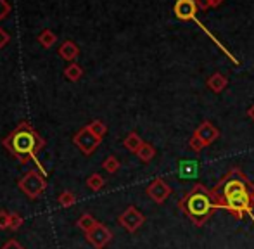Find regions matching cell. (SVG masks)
Here are the masks:
<instances>
[{
    "label": "cell",
    "instance_id": "obj_24",
    "mask_svg": "<svg viewBox=\"0 0 254 249\" xmlns=\"http://www.w3.org/2000/svg\"><path fill=\"white\" fill-rule=\"evenodd\" d=\"M9 220H10L9 213H7V211H0V230L9 229Z\"/></svg>",
    "mask_w": 254,
    "mask_h": 249
},
{
    "label": "cell",
    "instance_id": "obj_27",
    "mask_svg": "<svg viewBox=\"0 0 254 249\" xmlns=\"http://www.w3.org/2000/svg\"><path fill=\"white\" fill-rule=\"evenodd\" d=\"M195 3L201 10H207L211 7V0H195Z\"/></svg>",
    "mask_w": 254,
    "mask_h": 249
},
{
    "label": "cell",
    "instance_id": "obj_17",
    "mask_svg": "<svg viewBox=\"0 0 254 249\" xmlns=\"http://www.w3.org/2000/svg\"><path fill=\"white\" fill-rule=\"evenodd\" d=\"M88 126V130L92 131V133H95L99 138H104V135L107 133V124L101 122V120H94L90 124H87Z\"/></svg>",
    "mask_w": 254,
    "mask_h": 249
},
{
    "label": "cell",
    "instance_id": "obj_16",
    "mask_svg": "<svg viewBox=\"0 0 254 249\" xmlns=\"http://www.w3.org/2000/svg\"><path fill=\"white\" fill-rule=\"evenodd\" d=\"M137 156H138V159H140V161L149 163V161H152L154 156H156V149H154V145L147 144V142H144V145L138 149Z\"/></svg>",
    "mask_w": 254,
    "mask_h": 249
},
{
    "label": "cell",
    "instance_id": "obj_3",
    "mask_svg": "<svg viewBox=\"0 0 254 249\" xmlns=\"http://www.w3.org/2000/svg\"><path fill=\"white\" fill-rule=\"evenodd\" d=\"M47 175L40 172V170H31L28 172L23 179L17 182V187L21 188V192L28 195L30 199H37L44 194V190L47 188Z\"/></svg>",
    "mask_w": 254,
    "mask_h": 249
},
{
    "label": "cell",
    "instance_id": "obj_14",
    "mask_svg": "<svg viewBox=\"0 0 254 249\" xmlns=\"http://www.w3.org/2000/svg\"><path fill=\"white\" fill-rule=\"evenodd\" d=\"M97 220L94 218V216L90 215V213H85V215H81L80 218H78V222H76V225L80 227L81 230H83L85 234L87 232H90L92 229H94L95 225H97Z\"/></svg>",
    "mask_w": 254,
    "mask_h": 249
},
{
    "label": "cell",
    "instance_id": "obj_21",
    "mask_svg": "<svg viewBox=\"0 0 254 249\" xmlns=\"http://www.w3.org/2000/svg\"><path fill=\"white\" fill-rule=\"evenodd\" d=\"M24 223L23 216L19 213H10V220H9V229L10 230H17L21 229V225Z\"/></svg>",
    "mask_w": 254,
    "mask_h": 249
},
{
    "label": "cell",
    "instance_id": "obj_6",
    "mask_svg": "<svg viewBox=\"0 0 254 249\" xmlns=\"http://www.w3.org/2000/svg\"><path fill=\"white\" fill-rule=\"evenodd\" d=\"M111 239H113V234H111V230L107 229L106 225H102V223H97L90 232H87V241L95 249L106 248L107 244L111 243Z\"/></svg>",
    "mask_w": 254,
    "mask_h": 249
},
{
    "label": "cell",
    "instance_id": "obj_5",
    "mask_svg": "<svg viewBox=\"0 0 254 249\" xmlns=\"http://www.w3.org/2000/svg\"><path fill=\"white\" fill-rule=\"evenodd\" d=\"M144 222H145V216L142 215L135 206H128V208L118 216V223H120L125 230H128V232H131V234L137 232V230L144 225Z\"/></svg>",
    "mask_w": 254,
    "mask_h": 249
},
{
    "label": "cell",
    "instance_id": "obj_7",
    "mask_svg": "<svg viewBox=\"0 0 254 249\" xmlns=\"http://www.w3.org/2000/svg\"><path fill=\"white\" fill-rule=\"evenodd\" d=\"M145 192H147V195L152 199L154 202H157V204H163V202L170 197L171 187L168 186L163 179H156L151 186L147 187V190H145Z\"/></svg>",
    "mask_w": 254,
    "mask_h": 249
},
{
    "label": "cell",
    "instance_id": "obj_29",
    "mask_svg": "<svg viewBox=\"0 0 254 249\" xmlns=\"http://www.w3.org/2000/svg\"><path fill=\"white\" fill-rule=\"evenodd\" d=\"M248 116H249V118H251L253 122H254V104L251 106V108H249V111H248Z\"/></svg>",
    "mask_w": 254,
    "mask_h": 249
},
{
    "label": "cell",
    "instance_id": "obj_11",
    "mask_svg": "<svg viewBox=\"0 0 254 249\" xmlns=\"http://www.w3.org/2000/svg\"><path fill=\"white\" fill-rule=\"evenodd\" d=\"M227 83H228L227 76H223L221 73H214L207 78V87H209L213 92H216V94L223 92L225 88H227Z\"/></svg>",
    "mask_w": 254,
    "mask_h": 249
},
{
    "label": "cell",
    "instance_id": "obj_22",
    "mask_svg": "<svg viewBox=\"0 0 254 249\" xmlns=\"http://www.w3.org/2000/svg\"><path fill=\"white\" fill-rule=\"evenodd\" d=\"M10 9H12V7H10V3L7 2V0H0V21H3L9 16Z\"/></svg>",
    "mask_w": 254,
    "mask_h": 249
},
{
    "label": "cell",
    "instance_id": "obj_19",
    "mask_svg": "<svg viewBox=\"0 0 254 249\" xmlns=\"http://www.w3.org/2000/svg\"><path fill=\"white\" fill-rule=\"evenodd\" d=\"M57 202H59L63 208H71V206L76 202V195H74L71 190H64L63 194H59V197H57Z\"/></svg>",
    "mask_w": 254,
    "mask_h": 249
},
{
    "label": "cell",
    "instance_id": "obj_12",
    "mask_svg": "<svg viewBox=\"0 0 254 249\" xmlns=\"http://www.w3.org/2000/svg\"><path fill=\"white\" fill-rule=\"evenodd\" d=\"M123 145L128 149L130 152H135L137 154L138 152V149L144 145V140H142V137L137 133V131H130V133L125 137V140H123Z\"/></svg>",
    "mask_w": 254,
    "mask_h": 249
},
{
    "label": "cell",
    "instance_id": "obj_2",
    "mask_svg": "<svg viewBox=\"0 0 254 249\" xmlns=\"http://www.w3.org/2000/svg\"><path fill=\"white\" fill-rule=\"evenodd\" d=\"M182 206H185V211L189 213V216L194 220V223H199V225L204 223V220L211 215V211H213V208H214L213 201H211V197L207 195V190L201 186L195 187L194 190L185 197Z\"/></svg>",
    "mask_w": 254,
    "mask_h": 249
},
{
    "label": "cell",
    "instance_id": "obj_28",
    "mask_svg": "<svg viewBox=\"0 0 254 249\" xmlns=\"http://www.w3.org/2000/svg\"><path fill=\"white\" fill-rule=\"evenodd\" d=\"M225 0H211V7H220Z\"/></svg>",
    "mask_w": 254,
    "mask_h": 249
},
{
    "label": "cell",
    "instance_id": "obj_25",
    "mask_svg": "<svg viewBox=\"0 0 254 249\" xmlns=\"http://www.w3.org/2000/svg\"><path fill=\"white\" fill-rule=\"evenodd\" d=\"M10 42V35L3 28H0V49H3Z\"/></svg>",
    "mask_w": 254,
    "mask_h": 249
},
{
    "label": "cell",
    "instance_id": "obj_8",
    "mask_svg": "<svg viewBox=\"0 0 254 249\" xmlns=\"http://www.w3.org/2000/svg\"><path fill=\"white\" fill-rule=\"evenodd\" d=\"M197 3L195 0H177L173 5V12L178 19L182 21H190L195 19V14H197Z\"/></svg>",
    "mask_w": 254,
    "mask_h": 249
},
{
    "label": "cell",
    "instance_id": "obj_18",
    "mask_svg": "<svg viewBox=\"0 0 254 249\" xmlns=\"http://www.w3.org/2000/svg\"><path fill=\"white\" fill-rule=\"evenodd\" d=\"M104 184H106V180H104L102 175H99V173H94V175H90L87 179V187L90 188V190H101L104 187Z\"/></svg>",
    "mask_w": 254,
    "mask_h": 249
},
{
    "label": "cell",
    "instance_id": "obj_1",
    "mask_svg": "<svg viewBox=\"0 0 254 249\" xmlns=\"http://www.w3.org/2000/svg\"><path fill=\"white\" fill-rule=\"evenodd\" d=\"M3 147L14 156L19 163L26 165L31 159H37V152H40L45 147V140L38 135L28 122H21L3 138Z\"/></svg>",
    "mask_w": 254,
    "mask_h": 249
},
{
    "label": "cell",
    "instance_id": "obj_23",
    "mask_svg": "<svg viewBox=\"0 0 254 249\" xmlns=\"http://www.w3.org/2000/svg\"><path fill=\"white\" fill-rule=\"evenodd\" d=\"M189 147H190L194 152H201L202 149L206 147V145H204L197 137H194V135H192V138H190V140H189Z\"/></svg>",
    "mask_w": 254,
    "mask_h": 249
},
{
    "label": "cell",
    "instance_id": "obj_15",
    "mask_svg": "<svg viewBox=\"0 0 254 249\" xmlns=\"http://www.w3.org/2000/svg\"><path fill=\"white\" fill-rule=\"evenodd\" d=\"M38 42H40V45L42 47H45V49H51L54 44L57 42V37H56V33L51 30H42L40 31V35H38Z\"/></svg>",
    "mask_w": 254,
    "mask_h": 249
},
{
    "label": "cell",
    "instance_id": "obj_9",
    "mask_svg": "<svg viewBox=\"0 0 254 249\" xmlns=\"http://www.w3.org/2000/svg\"><path fill=\"white\" fill-rule=\"evenodd\" d=\"M194 137H197L199 140L207 147V145H211L218 137H220V130H218L211 122H202L197 128H195Z\"/></svg>",
    "mask_w": 254,
    "mask_h": 249
},
{
    "label": "cell",
    "instance_id": "obj_20",
    "mask_svg": "<svg viewBox=\"0 0 254 249\" xmlns=\"http://www.w3.org/2000/svg\"><path fill=\"white\" fill-rule=\"evenodd\" d=\"M120 166H121L120 161H118V158H114V156H107L102 163V168L106 170L107 173H116L118 170H120Z\"/></svg>",
    "mask_w": 254,
    "mask_h": 249
},
{
    "label": "cell",
    "instance_id": "obj_13",
    "mask_svg": "<svg viewBox=\"0 0 254 249\" xmlns=\"http://www.w3.org/2000/svg\"><path fill=\"white\" fill-rule=\"evenodd\" d=\"M64 76H66L69 81H78L81 76H83V67L76 62H71L69 66L64 69Z\"/></svg>",
    "mask_w": 254,
    "mask_h": 249
},
{
    "label": "cell",
    "instance_id": "obj_4",
    "mask_svg": "<svg viewBox=\"0 0 254 249\" xmlns=\"http://www.w3.org/2000/svg\"><path fill=\"white\" fill-rule=\"evenodd\" d=\"M101 142H102V138H99L95 133H92V131L88 130V126H83L80 131H76L73 137V144L76 145L85 156H90L92 152L101 145Z\"/></svg>",
    "mask_w": 254,
    "mask_h": 249
},
{
    "label": "cell",
    "instance_id": "obj_26",
    "mask_svg": "<svg viewBox=\"0 0 254 249\" xmlns=\"http://www.w3.org/2000/svg\"><path fill=\"white\" fill-rule=\"evenodd\" d=\"M0 249H24L23 246H21L19 243H17V241H14V239H10V241H7L5 244H3L2 248Z\"/></svg>",
    "mask_w": 254,
    "mask_h": 249
},
{
    "label": "cell",
    "instance_id": "obj_10",
    "mask_svg": "<svg viewBox=\"0 0 254 249\" xmlns=\"http://www.w3.org/2000/svg\"><path fill=\"white\" fill-rule=\"evenodd\" d=\"M57 54H59L61 59H64V61L74 62V59L80 56V49H78V45L74 44L73 40H66V42H63V45L59 47Z\"/></svg>",
    "mask_w": 254,
    "mask_h": 249
}]
</instances>
